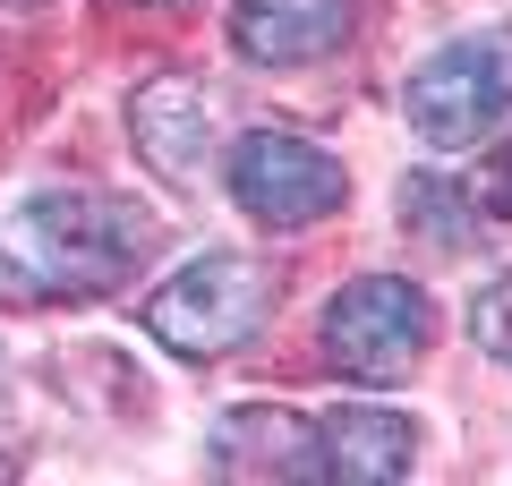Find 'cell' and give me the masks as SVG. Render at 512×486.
I'll list each match as a JSON object with an SVG mask.
<instances>
[{
  "instance_id": "obj_15",
  "label": "cell",
  "mask_w": 512,
  "mask_h": 486,
  "mask_svg": "<svg viewBox=\"0 0 512 486\" xmlns=\"http://www.w3.org/2000/svg\"><path fill=\"white\" fill-rule=\"evenodd\" d=\"M9 469H18V461H9V452H0V478H9Z\"/></svg>"
},
{
  "instance_id": "obj_1",
  "label": "cell",
  "mask_w": 512,
  "mask_h": 486,
  "mask_svg": "<svg viewBox=\"0 0 512 486\" xmlns=\"http://www.w3.org/2000/svg\"><path fill=\"white\" fill-rule=\"evenodd\" d=\"M154 222L128 197H86V188H35L0 214V299L9 307H69L103 299L146 265Z\"/></svg>"
},
{
  "instance_id": "obj_7",
  "label": "cell",
  "mask_w": 512,
  "mask_h": 486,
  "mask_svg": "<svg viewBox=\"0 0 512 486\" xmlns=\"http://www.w3.org/2000/svg\"><path fill=\"white\" fill-rule=\"evenodd\" d=\"M316 478L333 486H393L419 461V427L402 410H376V401H342V410H316Z\"/></svg>"
},
{
  "instance_id": "obj_16",
  "label": "cell",
  "mask_w": 512,
  "mask_h": 486,
  "mask_svg": "<svg viewBox=\"0 0 512 486\" xmlns=\"http://www.w3.org/2000/svg\"><path fill=\"white\" fill-rule=\"evenodd\" d=\"M0 384H9V376H0Z\"/></svg>"
},
{
  "instance_id": "obj_13",
  "label": "cell",
  "mask_w": 512,
  "mask_h": 486,
  "mask_svg": "<svg viewBox=\"0 0 512 486\" xmlns=\"http://www.w3.org/2000/svg\"><path fill=\"white\" fill-rule=\"evenodd\" d=\"M120 9H188V0H120Z\"/></svg>"
},
{
  "instance_id": "obj_14",
  "label": "cell",
  "mask_w": 512,
  "mask_h": 486,
  "mask_svg": "<svg viewBox=\"0 0 512 486\" xmlns=\"http://www.w3.org/2000/svg\"><path fill=\"white\" fill-rule=\"evenodd\" d=\"M0 9H43V0H0Z\"/></svg>"
},
{
  "instance_id": "obj_4",
  "label": "cell",
  "mask_w": 512,
  "mask_h": 486,
  "mask_svg": "<svg viewBox=\"0 0 512 486\" xmlns=\"http://www.w3.org/2000/svg\"><path fill=\"white\" fill-rule=\"evenodd\" d=\"M427 350V290L402 273H359L325 307V367L350 384H402Z\"/></svg>"
},
{
  "instance_id": "obj_6",
  "label": "cell",
  "mask_w": 512,
  "mask_h": 486,
  "mask_svg": "<svg viewBox=\"0 0 512 486\" xmlns=\"http://www.w3.org/2000/svg\"><path fill=\"white\" fill-rule=\"evenodd\" d=\"M359 35V0H231V52L256 69H308Z\"/></svg>"
},
{
  "instance_id": "obj_9",
  "label": "cell",
  "mask_w": 512,
  "mask_h": 486,
  "mask_svg": "<svg viewBox=\"0 0 512 486\" xmlns=\"http://www.w3.org/2000/svg\"><path fill=\"white\" fill-rule=\"evenodd\" d=\"M214 469H239V478H316V435H308V418L248 401V410H222Z\"/></svg>"
},
{
  "instance_id": "obj_11",
  "label": "cell",
  "mask_w": 512,
  "mask_h": 486,
  "mask_svg": "<svg viewBox=\"0 0 512 486\" xmlns=\"http://www.w3.org/2000/svg\"><path fill=\"white\" fill-rule=\"evenodd\" d=\"M470 333H478V350H487L495 367H512V273L470 299Z\"/></svg>"
},
{
  "instance_id": "obj_2",
  "label": "cell",
  "mask_w": 512,
  "mask_h": 486,
  "mask_svg": "<svg viewBox=\"0 0 512 486\" xmlns=\"http://www.w3.org/2000/svg\"><path fill=\"white\" fill-rule=\"evenodd\" d=\"M265 307H274V282H265L248 256L205 248L146 299V333L163 350H180V359H222V350H239V342L265 333Z\"/></svg>"
},
{
  "instance_id": "obj_3",
  "label": "cell",
  "mask_w": 512,
  "mask_h": 486,
  "mask_svg": "<svg viewBox=\"0 0 512 486\" xmlns=\"http://www.w3.org/2000/svg\"><path fill=\"white\" fill-rule=\"evenodd\" d=\"M402 111L436 154L478 145L512 111V26H478V35H453L444 52H427L419 77L402 86Z\"/></svg>"
},
{
  "instance_id": "obj_12",
  "label": "cell",
  "mask_w": 512,
  "mask_h": 486,
  "mask_svg": "<svg viewBox=\"0 0 512 486\" xmlns=\"http://www.w3.org/2000/svg\"><path fill=\"white\" fill-rule=\"evenodd\" d=\"M478 205H487L495 222H512V137L487 154V171H478Z\"/></svg>"
},
{
  "instance_id": "obj_10",
  "label": "cell",
  "mask_w": 512,
  "mask_h": 486,
  "mask_svg": "<svg viewBox=\"0 0 512 486\" xmlns=\"http://www.w3.org/2000/svg\"><path fill=\"white\" fill-rule=\"evenodd\" d=\"M402 214L419 239H436V248H461L470 239V214H461V188L444 180V171H419V180H402Z\"/></svg>"
},
{
  "instance_id": "obj_8",
  "label": "cell",
  "mask_w": 512,
  "mask_h": 486,
  "mask_svg": "<svg viewBox=\"0 0 512 486\" xmlns=\"http://www.w3.org/2000/svg\"><path fill=\"white\" fill-rule=\"evenodd\" d=\"M128 128H137V145H146L154 171L197 180V171H205V145H214V94H205L188 69L146 77V86H137V103H128Z\"/></svg>"
},
{
  "instance_id": "obj_5",
  "label": "cell",
  "mask_w": 512,
  "mask_h": 486,
  "mask_svg": "<svg viewBox=\"0 0 512 486\" xmlns=\"http://www.w3.org/2000/svg\"><path fill=\"white\" fill-rule=\"evenodd\" d=\"M231 205L248 222H265V231H308V222L342 214L350 180H342V162L325 154V145L291 137V128H248V137L231 145Z\"/></svg>"
}]
</instances>
